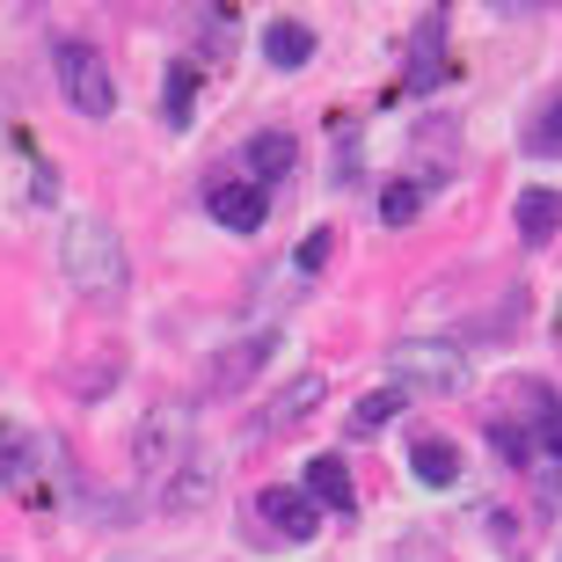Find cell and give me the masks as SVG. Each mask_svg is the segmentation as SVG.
I'll list each match as a JSON object with an SVG mask.
<instances>
[{"label":"cell","instance_id":"obj_3","mask_svg":"<svg viewBox=\"0 0 562 562\" xmlns=\"http://www.w3.org/2000/svg\"><path fill=\"white\" fill-rule=\"evenodd\" d=\"M52 66H59V88L81 117H110V110H117V81H110V66H103L95 44H59Z\"/></svg>","mask_w":562,"mask_h":562},{"label":"cell","instance_id":"obj_15","mask_svg":"<svg viewBox=\"0 0 562 562\" xmlns=\"http://www.w3.org/2000/svg\"><path fill=\"white\" fill-rule=\"evenodd\" d=\"M395 417H402V395H395V387H373V395H358V402H351L344 431H351V438H373V431H387Z\"/></svg>","mask_w":562,"mask_h":562},{"label":"cell","instance_id":"obj_19","mask_svg":"<svg viewBox=\"0 0 562 562\" xmlns=\"http://www.w3.org/2000/svg\"><path fill=\"white\" fill-rule=\"evenodd\" d=\"M526 146H533V154H562V103L548 110V117H541L533 132H526Z\"/></svg>","mask_w":562,"mask_h":562},{"label":"cell","instance_id":"obj_2","mask_svg":"<svg viewBox=\"0 0 562 562\" xmlns=\"http://www.w3.org/2000/svg\"><path fill=\"white\" fill-rule=\"evenodd\" d=\"M387 373H395V395H460L468 387V358L453 351V344H438V336H409V344H395L387 351Z\"/></svg>","mask_w":562,"mask_h":562},{"label":"cell","instance_id":"obj_11","mask_svg":"<svg viewBox=\"0 0 562 562\" xmlns=\"http://www.w3.org/2000/svg\"><path fill=\"white\" fill-rule=\"evenodd\" d=\"M212 490H220V468H212L205 453H190L183 468H176V475L161 482V512H198V504H205Z\"/></svg>","mask_w":562,"mask_h":562},{"label":"cell","instance_id":"obj_9","mask_svg":"<svg viewBox=\"0 0 562 562\" xmlns=\"http://www.w3.org/2000/svg\"><path fill=\"white\" fill-rule=\"evenodd\" d=\"M300 497H307L314 512H336V519H351V512H358L351 468H344L336 453H314V460H307V482H300Z\"/></svg>","mask_w":562,"mask_h":562},{"label":"cell","instance_id":"obj_18","mask_svg":"<svg viewBox=\"0 0 562 562\" xmlns=\"http://www.w3.org/2000/svg\"><path fill=\"white\" fill-rule=\"evenodd\" d=\"M329 249H336L329 227H314L307 241H300V256H292V271H322V263H329Z\"/></svg>","mask_w":562,"mask_h":562},{"label":"cell","instance_id":"obj_8","mask_svg":"<svg viewBox=\"0 0 562 562\" xmlns=\"http://www.w3.org/2000/svg\"><path fill=\"white\" fill-rule=\"evenodd\" d=\"M322 395H329V380H322V373H300L292 387H278L271 409L256 417V438H285V431H300V424L322 409Z\"/></svg>","mask_w":562,"mask_h":562},{"label":"cell","instance_id":"obj_21","mask_svg":"<svg viewBox=\"0 0 562 562\" xmlns=\"http://www.w3.org/2000/svg\"><path fill=\"white\" fill-rule=\"evenodd\" d=\"M490 438H497V453H504V460H526V438L512 431V424H497V431H490Z\"/></svg>","mask_w":562,"mask_h":562},{"label":"cell","instance_id":"obj_7","mask_svg":"<svg viewBox=\"0 0 562 562\" xmlns=\"http://www.w3.org/2000/svg\"><path fill=\"white\" fill-rule=\"evenodd\" d=\"M205 212L220 220V227H234V234H256L263 220H271V190H256L249 176H220V183L205 190Z\"/></svg>","mask_w":562,"mask_h":562},{"label":"cell","instance_id":"obj_6","mask_svg":"<svg viewBox=\"0 0 562 562\" xmlns=\"http://www.w3.org/2000/svg\"><path fill=\"white\" fill-rule=\"evenodd\" d=\"M249 526H271L285 548H300V541H314L322 512H314L300 490H256V497H249Z\"/></svg>","mask_w":562,"mask_h":562},{"label":"cell","instance_id":"obj_20","mask_svg":"<svg viewBox=\"0 0 562 562\" xmlns=\"http://www.w3.org/2000/svg\"><path fill=\"white\" fill-rule=\"evenodd\" d=\"M541 446H548V453L562 460V402H555V409H548V417H541Z\"/></svg>","mask_w":562,"mask_h":562},{"label":"cell","instance_id":"obj_14","mask_svg":"<svg viewBox=\"0 0 562 562\" xmlns=\"http://www.w3.org/2000/svg\"><path fill=\"white\" fill-rule=\"evenodd\" d=\"M263 59L285 66V74H292V66H307L314 59V30H307V22H292V15L263 22Z\"/></svg>","mask_w":562,"mask_h":562},{"label":"cell","instance_id":"obj_16","mask_svg":"<svg viewBox=\"0 0 562 562\" xmlns=\"http://www.w3.org/2000/svg\"><path fill=\"white\" fill-rule=\"evenodd\" d=\"M198 81H205V66H198V59H168V95H161V103H168V117H176V125L190 117V95H198Z\"/></svg>","mask_w":562,"mask_h":562},{"label":"cell","instance_id":"obj_12","mask_svg":"<svg viewBox=\"0 0 562 562\" xmlns=\"http://www.w3.org/2000/svg\"><path fill=\"white\" fill-rule=\"evenodd\" d=\"M512 220H519V234L533 241V249H548V241L562 234V190H548V183L519 190V212H512Z\"/></svg>","mask_w":562,"mask_h":562},{"label":"cell","instance_id":"obj_13","mask_svg":"<svg viewBox=\"0 0 562 562\" xmlns=\"http://www.w3.org/2000/svg\"><path fill=\"white\" fill-rule=\"evenodd\" d=\"M409 475H417L424 490H453V482H460V446H453V438H431V431H424L417 446H409Z\"/></svg>","mask_w":562,"mask_h":562},{"label":"cell","instance_id":"obj_10","mask_svg":"<svg viewBox=\"0 0 562 562\" xmlns=\"http://www.w3.org/2000/svg\"><path fill=\"white\" fill-rule=\"evenodd\" d=\"M292 161H300V139L292 132H256L249 146H241V168H249V183H278V176H292Z\"/></svg>","mask_w":562,"mask_h":562},{"label":"cell","instance_id":"obj_1","mask_svg":"<svg viewBox=\"0 0 562 562\" xmlns=\"http://www.w3.org/2000/svg\"><path fill=\"white\" fill-rule=\"evenodd\" d=\"M59 271L88 292V300H117L125 292V241L103 220H74L59 241Z\"/></svg>","mask_w":562,"mask_h":562},{"label":"cell","instance_id":"obj_17","mask_svg":"<svg viewBox=\"0 0 562 562\" xmlns=\"http://www.w3.org/2000/svg\"><path fill=\"white\" fill-rule=\"evenodd\" d=\"M417 212H424V183H387L380 190V220H387V227H409Z\"/></svg>","mask_w":562,"mask_h":562},{"label":"cell","instance_id":"obj_5","mask_svg":"<svg viewBox=\"0 0 562 562\" xmlns=\"http://www.w3.org/2000/svg\"><path fill=\"white\" fill-rule=\"evenodd\" d=\"M278 351V329H256V336H234V344H220V358L205 366V395L212 402H227V395H241L256 373H263V358Z\"/></svg>","mask_w":562,"mask_h":562},{"label":"cell","instance_id":"obj_4","mask_svg":"<svg viewBox=\"0 0 562 562\" xmlns=\"http://www.w3.org/2000/svg\"><path fill=\"white\" fill-rule=\"evenodd\" d=\"M132 460H139V482H154V490L190 460L183 453V409H176V402H154V409H146L139 438H132Z\"/></svg>","mask_w":562,"mask_h":562}]
</instances>
